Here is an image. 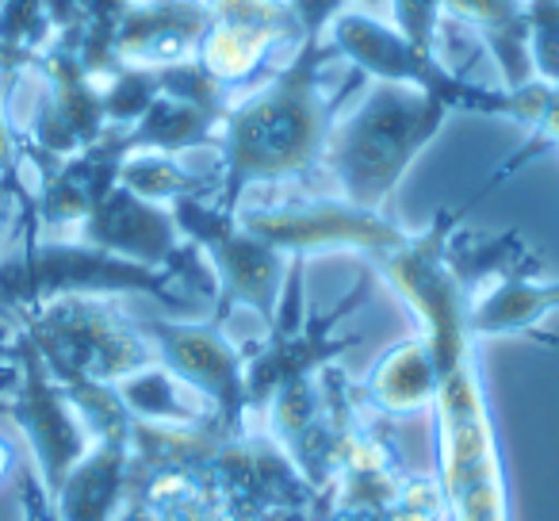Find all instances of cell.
<instances>
[{"label": "cell", "instance_id": "cell-1", "mask_svg": "<svg viewBox=\"0 0 559 521\" xmlns=\"http://www.w3.org/2000/svg\"><path fill=\"white\" fill-rule=\"evenodd\" d=\"M467 218V208L437 211L426 230L372 261V273L399 292L418 315L421 338L437 365L433 418V479L444 521H513L506 457L495 411L479 368V338L472 330L475 292L464 288L444 261V241Z\"/></svg>", "mask_w": 559, "mask_h": 521}, {"label": "cell", "instance_id": "cell-2", "mask_svg": "<svg viewBox=\"0 0 559 521\" xmlns=\"http://www.w3.org/2000/svg\"><path fill=\"white\" fill-rule=\"evenodd\" d=\"M330 62L342 58L326 39H304L272 78L226 108L215 142V208L238 211L249 188L284 185L319 169L342 104L322 85Z\"/></svg>", "mask_w": 559, "mask_h": 521}, {"label": "cell", "instance_id": "cell-3", "mask_svg": "<svg viewBox=\"0 0 559 521\" xmlns=\"http://www.w3.org/2000/svg\"><path fill=\"white\" fill-rule=\"evenodd\" d=\"M452 111L406 85L376 81L372 93L345 119H334L322 165L342 200L365 211H388L395 188L418 154L441 134Z\"/></svg>", "mask_w": 559, "mask_h": 521}, {"label": "cell", "instance_id": "cell-4", "mask_svg": "<svg viewBox=\"0 0 559 521\" xmlns=\"http://www.w3.org/2000/svg\"><path fill=\"white\" fill-rule=\"evenodd\" d=\"M169 269L134 265L127 257L104 253L81 238H47L35 230V218L20 241L0 257V315L27 311L62 296H146L185 311L188 299L177 292Z\"/></svg>", "mask_w": 559, "mask_h": 521}, {"label": "cell", "instance_id": "cell-5", "mask_svg": "<svg viewBox=\"0 0 559 521\" xmlns=\"http://www.w3.org/2000/svg\"><path fill=\"white\" fill-rule=\"evenodd\" d=\"M326 43L337 50L342 62H349L353 70L360 73V78L418 88V93L444 104L449 111L518 119V123L533 127L544 108V96H548V85H540V81L518 88V93L467 81L464 73L452 70L441 55L418 50L391 24H383V20L368 16V12H357V9L342 12V16L334 20V27L326 32Z\"/></svg>", "mask_w": 559, "mask_h": 521}, {"label": "cell", "instance_id": "cell-6", "mask_svg": "<svg viewBox=\"0 0 559 521\" xmlns=\"http://www.w3.org/2000/svg\"><path fill=\"white\" fill-rule=\"evenodd\" d=\"M372 288L376 273L365 269L349 288V296L337 299L330 311H307V257H288V276H284V292H280L276 319L264 330V342L249 345L246 360V391L253 422L261 418L272 395L319 383L322 368L337 365V357L360 342V334H337V330L368 304Z\"/></svg>", "mask_w": 559, "mask_h": 521}, {"label": "cell", "instance_id": "cell-7", "mask_svg": "<svg viewBox=\"0 0 559 521\" xmlns=\"http://www.w3.org/2000/svg\"><path fill=\"white\" fill-rule=\"evenodd\" d=\"M32 334L47 360L50 376H81V380L111 383L157 365L150 338L139 319L116 304V296H62L12 315Z\"/></svg>", "mask_w": 559, "mask_h": 521}, {"label": "cell", "instance_id": "cell-8", "mask_svg": "<svg viewBox=\"0 0 559 521\" xmlns=\"http://www.w3.org/2000/svg\"><path fill=\"white\" fill-rule=\"evenodd\" d=\"M0 414H9L32 445L35 472L47 495L62 487L73 464L93 445L85 418L70 403L62 383L50 376L39 345L16 319H4L0 327Z\"/></svg>", "mask_w": 559, "mask_h": 521}, {"label": "cell", "instance_id": "cell-9", "mask_svg": "<svg viewBox=\"0 0 559 521\" xmlns=\"http://www.w3.org/2000/svg\"><path fill=\"white\" fill-rule=\"evenodd\" d=\"M169 211L177 218L180 234L200 249L211 276H215V311H211V322L226 327L234 307H249L264 322V330H269L272 319H276L284 276H288V257L272 249L264 238H257L238 218V211L215 208L203 196L173 200Z\"/></svg>", "mask_w": 559, "mask_h": 521}, {"label": "cell", "instance_id": "cell-10", "mask_svg": "<svg viewBox=\"0 0 559 521\" xmlns=\"http://www.w3.org/2000/svg\"><path fill=\"white\" fill-rule=\"evenodd\" d=\"M238 218L284 257H307V261L314 253H360L368 261H380L411 238V230H403L388 211H365L342 196L276 203V208L241 203Z\"/></svg>", "mask_w": 559, "mask_h": 521}, {"label": "cell", "instance_id": "cell-11", "mask_svg": "<svg viewBox=\"0 0 559 521\" xmlns=\"http://www.w3.org/2000/svg\"><path fill=\"white\" fill-rule=\"evenodd\" d=\"M142 334L150 338L157 360L195 391L211 406V418L223 434L241 437L253 426L246 391V360L249 350L234 345L218 322H177V319H146L134 315Z\"/></svg>", "mask_w": 559, "mask_h": 521}, {"label": "cell", "instance_id": "cell-12", "mask_svg": "<svg viewBox=\"0 0 559 521\" xmlns=\"http://www.w3.org/2000/svg\"><path fill=\"white\" fill-rule=\"evenodd\" d=\"M73 238L104 249V253L127 257L134 265L169 269L177 281L195 284L215 304V276H211L203 253L180 234L169 203H154L134 196L131 188L116 185L85 223L73 230Z\"/></svg>", "mask_w": 559, "mask_h": 521}, {"label": "cell", "instance_id": "cell-13", "mask_svg": "<svg viewBox=\"0 0 559 521\" xmlns=\"http://www.w3.org/2000/svg\"><path fill=\"white\" fill-rule=\"evenodd\" d=\"M207 12L211 20L195 62L230 93L246 88L276 47L304 43L288 0H207Z\"/></svg>", "mask_w": 559, "mask_h": 521}, {"label": "cell", "instance_id": "cell-14", "mask_svg": "<svg viewBox=\"0 0 559 521\" xmlns=\"http://www.w3.org/2000/svg\"><path fill=\"white\" fill-rule=\"evenodd\" d=\"M131 157L127 127H108L93 146L55 162L35 180V230L47 238H73L96 203L119 185V169Z\"/></svg>", "mask_w": 559, "mask_h": 521}, {"label": "cell", "instance_id": "cell-15", "mask_svg": "<svg viewBox=\"0 0 559 521\" xmlns=\"http://www.w3.org/2000/svg\"><path fill=\"white\" fill-rule=\"evenodd\" d=\"M207 20V0H131L116 32L119 66L169 70L192 62Z\"/></svg>", "mask_w": 559, "mask_h": 521}, {"label": "cell", "instance_id": "cell-16", "mask_svg": "<svg viewBox=\"0 0 559 521\" xmlns=\"http://www.w3.org/2000/svg\"><path fill=\"white\" fill-rule=\"evenodd\" d=\"M131 411L93 429V445L50 495L62 521H116L131 467Z\"/></svg>", "mask_w": 559, "mask_h": 521}, {"label": "cell", "instance_id": "cell-17", "mask_svg": "<svg viewBox=\"0 0 559 521\" xmlns=\"http://www.w3.org/2000/svg\"><path fill=\"white\" fill-rule=\"evenodd\" d=\"M360 403L376 414V418H406V414L429 411L437 391V365L429 353L426 338H406V342L391 345L372 372L360 383Z\"/></svg>", "mask_w": 559, "mask_h": 521}, {"label": "cell", "instance_id": "cell-18", "mask_svg": "<svg viewBox=\"0 0 559 521\" xmlns=\"http://www.w3.org/2000/svg\"><path fill=\"white\" fill-rule=\"evenodd\" d=\"M444 12L456 16L464 27L479 35V43L490 50L502 88L533 85V50H528V4L525 0H444Z\"/></svg>", "mask_w": 559, "mask_h": 521}, {"label": "cell", "instance_id": "cell-19", "mask_svg": "<svg viewBox=\"0 0 559 521\" xmlns=\"http://www.w3.org/2000/svg\"><path fill=\"white\" fill-rule=\"evenodd\" d=\"M559 311V281H540V276H506L495 281L472 304V330L475 338H518L533 334L544 338L540 327ZM556 345V338H544Z\"/></svg>", "mask_w": 559, "mask_h": 521}, {"label": "cell", "instance_id": "cell-20", "mask_svg": "<svg viewBox=\"0 0 559 521\" xmlns=\"http://www.w3.org/2000/svg\"><path fill=\"white\" fill-rule=\"evenodd\" d=\"M218 127H223V116L162 93L154 104H150L146 116H142L139 123L127 127V146H131V154L180 157V154H188V150L215 146Z\"/></svg>", "mask_w": 559, "mask_h": 521}, {"label": "cell", "instance_id": "cell-21", "mask_svg": "<svg viewBox=\"0 0 559 521\" xmlns=\"http://www.w3.org/2000/svg\"><path fill=\"white\" fill-rule=\"evenodd\" d=\"M116 395L123 399L131 418L154 422V426H200L211 418V406L188 383H180L162 360L119 380Z\"/></svg>", "mask_w": 559, "mask_h": 521}, {"label": "cell", "instance_id": "cell-22", "mask_svg": "<svg viewBox=\"0 0 559 521\" xmlns=\"http://www.w3.org/2000/svg\"><path fill=\"white\" fill-rule=\"evenodd\" d=\"M55 39L47 0H0V88L32 70Z\"/></svg>", "mask_w": 559, "mask_h": 521}, {"label": "cell", "instance_id": "cell-23", "mask_svg": "<svg viewBox=\"0 0 559 521\" xmlns=\"http://www.w3.org/2000/svg\"><path fill=\"white\" fill-rule=\"evenodd\" d=\"M119 185L154 203H173V200H185V196L215 200L218 173L215 169L195 173L173 154H131L123 162V169H119Z\"/></svg>", "mask_w": 559, "mask_h": 521}, {"label": "cell", "instance_id": "cell-24", "mask_svg": "<svg viewBox=\"0 0 559 521\" xmlns=\"http://www.w3.org/2000/svg\"><path fill=\"white\" fill-rule=\"evenodd\" d=\"M104 116L108 127H134L146 116L150 104L162 96V70H139V66H119L116 73L100 81Z\"/></svg>", "mask_w": 559, "mask_h": 521}, {"label": "cell", "instance_id": "cell-25", "mask_svg": "<svg viewBox=\"0 0 559 521\" xmlns=\"http://www.w3.org/2000/svg\"><path fill=\"white\" fill-rule=\"evenodd\" d=\"M528 131H533V134H528V142H525V146H521L518 154H513L506 165H498V169L490 173L487 180H483V188H479V192H475L472 200L464 203L467 211H472L475 203L483 200V196H490V192H495V188L502 185V180H510L518 169H525V165L533 162V157L548 154V150H559V85H548V96H544V108H540V116H536V123L528 127Z\"/></svg>", "mask_w": 559, "mask_h": 521}, {"label": "cell", "instance_id": "cell-26", "mask_svg": "<svg viewBox=\"0 0 559 521\" xmlns=\"http://www.w3.org/2000/svg\"><path fill=\"white\" fill-rule=\"evenodd\" d=\"M528 4V50L540 85H559V0H525Z\"/></svg>", "mask_w": 559, "mask_h": 521}, {"label": "cell", "instance_id": "cell-27", "mask_svg": "<svg viewBox=\"0 0 559 521\" xmlns=\"http://www.w3.org/2000/svg\"><path fill=\"white\" fill-rule=\"evenodd\" d=\"M395 32L418 50L437 55L441 47V24H444V0H388Z\"/></svg>", "mask_w": 559, "mask_h": 521}, {"label": "cell", "instance_id": "cell-28", "mask_svg": "<svg viewBox=\"0 0 559 521\" xmlns=\"http://www.w3.org/2000/svg\"><path fill=\"white\" fill-rule=\"evenodd\" d=\"M35 218V196L24 177H4L0 173V257L9 253Z\"/></svg>", "mask_w": 559, "mask_h": 521}, {"label": "cell", "instance_id": "cell-29", "mask_svg": "<svg viewBox=\"0 0 559 521\" xmlns=\"http://www.w3.org/2000/svg\"><path fill=\"white\" fill-rule=\"evenodd\" d=\"M288 4H292V12H296L304 39H326L334 20L342 16V12H349V0H288Z\"/></svg>", "mask_w": 559, "mask_h": 521}, {"label": "cell", "instance_id": "cell-30", "mask_svg": "<svg viewBox=\"0 0 559 521\" xmlns=\"http://www.w3.org/2000/svg\"><path fill=\"white\" fill-rule=\"evenodd\" d=\"M20 506H24L27 521H62L35 467H32V472H24V479H20Z\"/></svg>", "mask_w": 559, "mask_h": 521}, {"label": "cell", "instance_id": "cell-31", "mask_svg": "<svg viewBox=\"0 0 559 521\" xmlns=\"http://www.w3.org/2000/svg\"><path fill=\"white\" fill-rule=\"evenodd\" d=\"M20 464V452H16V445L9 441V437L0 434V483L9 479V472Z\"/></svg>", "mask_w": 559, "mask_h": 521}, {"label": "cell", "instance_id": "cell-32", "mask_svg": "<svg viewBox=\"0 0 559 521\" xmlns=\"http://www.w3.org/2000/svg\"><path fill=\"white\" fill-rule=\"evenodd\" d=\"M360 4H380V0H360Z\"/></svg>", "mask_w": 559, "mask_h": 521}]
</instances>
